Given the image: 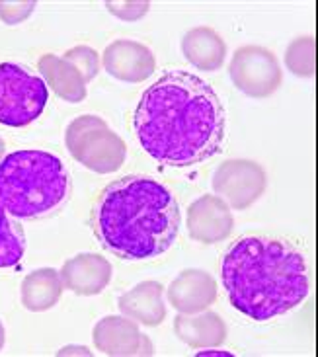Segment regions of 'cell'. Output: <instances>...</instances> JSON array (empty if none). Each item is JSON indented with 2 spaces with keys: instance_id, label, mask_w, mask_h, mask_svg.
Wrapping results in <instances>:
<instances>
[{
  "instance_id": "7",
  "label": "cell",
  "mask_w": 318,
  "mask_h": 357,
  "mask_svg": "<svg viewBox=\"0 0 318 357\" xmlns=\"http://www.w3.org/2000/svg\"><path fill=\"white\" fill-rule=\"evenodd\" d=\"M234 86L250 98H268L281 86V67L270 49L244 45L236 49L229 65Z\"/></svg>"
},
{
  "instance_id": "23",
  "label": "cell",
  "mask_w": 318,
  "mask_h": 357,
  "mask_svg": "<svg viewBox=\"0 0 318 357\" xmlns=\"http://www.w3.org/2000/svg\"><path fill=\"white\" fill-rule=\"evenodd\" d=\"M36 8V2H0V18L14 26L28 18Z\"/></svg>"
},
{
  "instance_id": "21",
  "label": "cell",
  "mask_w": 318,
  "mask_h": 357,
  "mask_svg": "<svg viewBox=\"0 0 318 357\" xmlns=\"http://www.w3.org/2000/svg\"><path fill=\"white\" fill-rule=\"evenodd\" d=\"M63 59H67L68 63H73L80 70V75L84 77L86 82H90L100 73V59H98V53L94 49L86 47V45H78V47L68 49Z\"/></svg>"
},
{
  "instance_id": "13",
  "label": "cell",
  "mask_w": 318,
  "mask_h": 357,
  "mask_svg": "<svg viewBox=\"0 0 318 357\" xmlns=\"http://www.w3.org/2000/svg\"><path fill=\"white\" fill-rule=\"evenodd\" d=\"M112 264L98 254H78L61 270L63 285L77 295H98L112 281Z\"/></svg>"
},
{
  "instance_id": "24",
  "label": "cell",
  "mask_w": 318,
  "mask_h": 357,
  "mask_svg": "<svg viewBox=\"0 0 318 357\" xmlns=\"http://www.w3.org/2000/svg\"><path fill=\"white\" fill-rule=\"evenodd\" d=\"M205 356H229L225 351H205Z\"/></svg>"
},
{
  "instance_id": "20",
  "label": "cell",
  "mask_w": 318,
  "mask_h": 357,
  "mask_svg": "<svg viewBox=\"0 0 318 357\" xmlns=\"http://www.w3.org/2000/svg\"><path fill=\"white\" fill-rule=\"evenodd\" d=\"M285 65L293 75L303 78L315 77L317 73V41L310 36L293 39L285 53Z\"/></svg>"
},
{
  "instance_id": "18",
  "label": "cell",
  "mask_w": 318,
  "mask_h": 357,
  "mask_svg": "<svg viewBox=\"0 0 318 357\" xmlns=\"http://www.w3.org/2000/svg\"><path fill=\"white\" fill-rule=\"evenodd\" d=\"M63 293L61 273L51 268L29 273L22 283V305L28 310L41 312L57 305Z\"/></svg>"
},
{
  "instance_id": "2",
  "label": "cell",
  "mask_w": 318,
  "mask_h": 357,
  "mask_svg": "<svg viewBox=\"0 0 318 357\" xmlns=\"http://www.w3.org/2000/svg\"><path fill=\"white\" fill-rule=\"evenodd\" d=\"M221 278L232 307L256 322L297 309L310 289L305 254L293 242L268 234L232 242L222 256Z\"/></svg>"
},
{
  "instance_id": "25",
  "label": "cell",
  "mask_w": 318,
  "mask_h": 357,
  "mask_svg": "<svg viewBox=\"0 0 318 357\" xmlns=\"http://www.w3.org/2000/svg\"><path fill=\"white\" fill-rule=\"evenodd\" d=\"M4 346V328H2V324H0V348Z\"/></svg>"
},
{
  "instance_id": "26",
  "label": "cell",
  "mask_w": 318,
  "mask_h": 357,
  "mask_svg": "<svg viewBox=\"0 0 318 357\" xmlns=\"http://www.w3.org/2000/svg\"><path fill=\"white\" fill-rule=\"evenodd\" d=\"M2 155H4V141L0 139V160H2Z\"/></svg>"
},
{
  "instance_id": "16",
  "label": "cell",
  "mask_w": 318,
  "mask_h": 357,
  "mask_svg": "<svg viewBox=\"0 0 318 357\" xmlns=\"http://www.w3.org/2000/svg\"><path fill=\"white\" fill-rule=\"evenodd\" d=\"M182 53L192 67L205 73H215L225 63L227 43L213 28L199 26L192 28L183 36Z\"/></svg>"
},
{
  "instance_id": "1",
  "label": "cell",
  "mask_w": 318,
  "mask_h": 357,
  "mask_svg": "<svg viewBox=\"0 0 318 357\" xmlns=\"http://www.w3.org/2000/svg\"><path fill=\"white\" fill-rule=\"evenodd\" d=\"M133 129L156 162L188 168L221 153L227 114L209 82L186 70H170L143 92Z\"/></svg>"
},
{
  "instance_id": "17",
  "label": "cell",
  "mask_w": 318,
  "mask_h": 357,
  "mask_svg": "<svg viewBox=\"0 0 318 357\" xmlns=\"http://www.w3.org/2000/svg\"><path fill=\"white\" fill-rule=\"evenodd\" d=\"M38 68L59 98L67 100L70 104L82 102L86 98V80L67 59L57 55H43L39 59Z\"/></svg>"
},
{
  "instance_id": "6",
  "label": "cell",
  "mask_w": 318,
  "mask_h": 357,
  "mask_svg": "<svg viewBox=\"0 0 318 357\" xmlns=\"http://www.w3.org/2000/svg\"><path fill=\"white\" fill-rule=\"evenodd\" d=\"M47 82L16 63H0V123L26 127L47 106Z\"/></svg>"
},
{
  "instance_id": "22",
  "label": "cell",
  "mask_w": 318,
  "mask_h": 357,
  "mask_svg": "<svg viewBox=\"0 0 318 357\" xmlns=\"http://www.w3.org/2000/svg\"><path fill=\"white\" fill-rule=\"evenodd\" d=\"M106 6L112 14H116L117 18L135 22L149 12L151 2H106Z\"/></svg>"
},
{
  "instance_id": "12",
  "label": "cell",
  "mask_w": 318,
  "mask_h": 357,
  "mask_svg": "<svg viewBox=\"0 0 318 357\" xmlns=\"http://www.w3.org/2000/svg\"><path fill=\"white\" fill-rule=\"evenodd\" d=\"M217 281L207 271L183 270L168 287V301L182 314H195L217 301Z\"/></svg>"
},
{
  "instance_id": "19",
  "label": "cell",
  "mask_w": 318,
  "mask_h": 357,
  "mask_svg": "<svg viewBox=\"0 0 318 357\" xmlns=\"http://www.w3.org/2000/svg\"><path fill=\"white\" fill-rule=\"evenodd\" d=\"M24 250H26L24 232L10 219L8 211L0 203V268L18 266Z\"/></svg>"
},
{
  "instance_id": "8",
  "label": "cell",
  "mask_w": 318,
  "mask_h": 357,
  "mask_svg": "<svg viewBox=\"0 0 318 357\" xmlns=\"http://www.w3.org/2000/svg\"><path fill=\"white\" fill-rule=\"evenodd\" d=\"M213 192L236 211H244L260 199L268 188V174L258 162L246 158L225 160L213 172Z\"/></svg>"
},
{
  "instance_id": "10",
  "label": "cell",
  "mask_w": 318,
  "mask_h": 357,
  "mask_svg": "<svg viewBox=\"0 0 318 357\" xmlns=\"http://www.w3.org/2000/svg\"><path fill=\"white\" fill-rule=\"evenodd\" d=\"M234 227L231 207L219 195H202L188 209V232L193 241L215 244L229 238Z\"/></svg>"
},
{
  "instance_id": "9",
  "label": "cell",
  "mask_w": 318,
  "mask_h": 357,
  "mask_svg": "<svg viewBox=\"0 0 318 357\" xmlns=\"http://www.w3.org/2000/svg\"><path fill=\"white\" fill-rule=\"evenodd\" d=\"M94 344L106 356H153L151 340L137 326L135 320L127 317H106L94 328Z\"/></svg>"
},
{
  "instance_id": "5",
  "label": "cell",
  "mask_w": 318,
  "mask_h": 357,
  "mask_svg": "<svg viewBox=\"0 0 318 357\" xmlns=\"http://www.w3.org/2000/svg\"><path fill=\"white\" fill-rule=\"evenodd\" d=\"M67 149L75 160L98 174H112L126 162L123 139L98 116L77 117L67 129Z\"/></svg>"
},
{
  "instance_id": "14",
  "label": "cell",
  "mask_w": 318,
  "mask_h": 357,
  "mask_svg": "<svg viewBox=\"0 0 318 357\" xmlns=\"http://www.w3.org/2000/svg\"><path fill=\"white\" fill-rule=\"evenodd\" d=\"M174 332L186 346L193 349L219 348L227 340V324L211 310H202L195 314L180 312L174 319Z\"/></svg>"
},
{
  "instance_id": "11",
  "label": "cell",
  "mask_w": 318,
  "mask_h": 357,
  "mask_svg": "<svg viewBox=\"0 0 318 357\" xmlns=\"http://www.w3.org/2000/svg\"><path fill=\"white\" fill-rule=\"evenodd\" d=\"M102 63L112 77L131 84L153 77L156 68L153 51L131 39H117L112 45H107L102 55Z\"/></svg>"
},
{
  "instance_id": "4",
  "label": "cell",
  "mask_w": 318,
  "mask_h": 357,
  "mask_svg": "<svg viewBox=\"0 0 318 357\" xmlns=\"http://www.w3.org/2000/svg\"><path fill=\"white\" fill-rule=\"evenodd\" d=\"M70 195V176L59 156L26 149L0 160V203L18 219L59 211Z\"/></svg>"
},
{
  "instance_id": "3",
  "label": "cell",
  "mask_w": 318,
  "mask_h": 357,
  "mask_svg": "<svg viewBox=\"0 0 318 357\" xmlns=\"http://www.w3.org/2000/svg\"><path fill=\"white\" fill-rule=\"evenodd\" d=\"M102 246L123 260H151L180 231V207L168 188L146 176H126L100 193L92 213Z\"/></svg>"
},
{
  "instance_id": "15",
  "label": "cell",
  "mask_w": 318,
  "mask_h": 357,
  "mask_svg": "<svg viewBox=\"0 0 318 357\" xmlns=\"http://www.w3.org/2000/svg\"><path fill=\"white\" fill-rule=\"evenodd\" d=\"M119 310L127 319L145 326H158L166 319L164 287L158 281H143L119 297Z\"/></svg>"
}]
</instances>
